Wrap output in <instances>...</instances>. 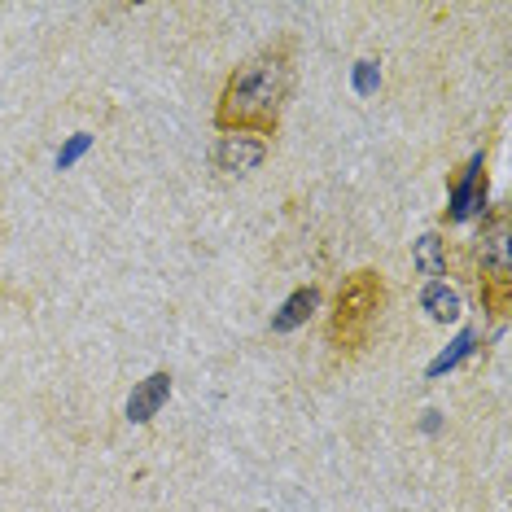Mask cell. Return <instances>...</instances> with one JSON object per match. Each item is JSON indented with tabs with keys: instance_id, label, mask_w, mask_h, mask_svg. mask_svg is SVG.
<instances>
[{
	"instance_id": "6da1fadb",
	"label": "cell",
	"mask_w": 512,
	"mask_h": 512,
	"mask_svg": "<svg viewBox=\"0 0 512 512\" xmlns=\"http://www.w3.org/2000/svg\"><path fill=\"white\" fill-rule=\"evenodd\" d=\"M298 53H302L298 31H281V36L267 40L263 49L241 57L215 97V110H211L215 132L219 136H259V141L276 145L285 110L298 92Z\"/></svg>"
},
{
	"instance_id": "7a4b0ae2",
	"label": "cell",
	"mask_w": 512,
	"mask_h": 512,
	"mask_svg": "<svg viewBox=\"0 0 512 512\" xmlns=\"http://www.w3.org/2000/svg\"><path fill=\"white\" fill-rule=\"evenodd\" d=\"M390 311V281L381 267H355L337 281L324 316V346L333 364H355L372 351V337Z\"/></svg>"
},
{
	"instance_id": "3957f363",
	"label": "cell",
	"mask_w": 512,
	"mask_h": 512,
	"mask_svg": "<svg viewBox=\"0 0 512 512\" xmlns=\"http://www.w3.org/2000/svg\"><path fill=\"white\" fill-rule=\"evenodd\" d=\"M469 285L473 302L491 324H504L512 311V206L499 197L473 224L469 241Z\"/></svg>"
},
{
	"instance_id": "277c9868",
	"label": "cell",
	"mask_w": 512,
	"mask_h": 512,
	"mask_svg": "<svg viewBox=\"0 0 512 512\" xmlns=\"http://www.w3.org/2000/svg\"><path fill=\"white\" fill-rule=\"evenodd\" d=\"M486 154H473L469 162H464L460 171H451L447 180V211H442V228L451 224H477L486 211Z\"/></svg>"
},
{
	"instance_id": "5b68a950",
	"label": "cell",
	"mask_w": 512,
	"mask_h": 512,
	"mask_svg": "<svg viewBox=\"0 0 512 512\" xmlns=\"http://www.w3.org/2000/svg\"><path fill=\"white\" fill-rule=\"evenodd\" d=\"M267 158H272V141H259V136H215L211 145V167L228 180L254 176Z\"/></svg>"
},
{
	"instance_id": "8992f818",
	"label": "cell",
	"mask_w": 512,
	"mask_h": 512,
	"mask_svg": "<svg viewBox=\"0 0 512 512\" xmlns=\"http://www.w3.org/2000/svg\"><path fill=\"white\" fill-rule=\"evenodd\" d=\"M412 267L416 276H425L429 285L442 281V276H451V241L442 228H429L421 237L412 241Z\"/></svg>"
},
{
	"instance_id": "52a82bcc",
	"label": "cell",
	"mask_w": 512,
	"mask_h": 512,
	"mask_svg": "<svg viewBox=\"0 0 512 512\" xmlns=\"http://www.w3.org/2000/svg\"><path fill=\"white\" fill-rule=\"evenodd\" d=\"M171 399V372L167 368H158V372H149V377L141 381V386L132 390V399H127V421L132 425H145V421H154L158 416V407Z\"/></svg>"
},
{
	"instance_id": "ba28073f",
	"label": "cell",
	"mask_w": 512,
	"mask_h": 512,
	"mask_svg": "<svg viewBox=\"0 0 512 512\" xmlns=\"http://www.w3.org/2000/svg\"><path fill=\"white\" fill-rule=\"evenodd\" d=\"M320 302H324V285H298L294 294L285 298V307L272 316V333H294V329H302L311 316L320 311Z\"/></svg>"
},
{
	"instance_id": "9c48e42d",
	"label": "cell",
	"mask_w": 512,
	"mask_h": 512,
	"mask_svg": "<svg viewBox=\"0 0 512 512\" xmlns=\"http://www.w3.org/2000/svg\"><path fill=\"white\" fill-rule=\"evenodd\" d=\"M421 302H425V307H429V316H434L438 324L456 320V294H451V289H447V285H442V281H434V285H429Z\"/></svg>"
},
{
	"instance_id": "30bf717a",
	"label": "cell",
	"mask_w": 512,
	"mask_h": 512,
	"mask_svg": "<svg viewBox=\"0 0 512 512\" xmlns=\"http://www.w3.org/2000/svg\"><path fill=\"white\" fill-rule=\"evenodd\" d=\"M0 246H5V215H0Z\"/></svg>"
}]
</instances>
